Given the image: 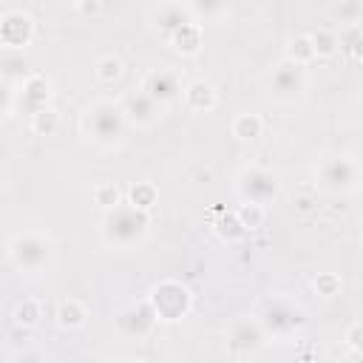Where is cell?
<instances>
[{"mask_svg":"<svg viewBox=\"0 0 363 363\" xmlns=\"http://www.w3.org/2000/svg\"><path fill=\"white\" fill-rule=\"evenodd\" d=\"M3 357H9V354H3V352H0V360H3Z\"/></svg>","mask_w":363,"mask_h":363,"instance_id":"obj_37","label":"cell"},{"mask_svg":"<svg viewBox=\"0 0 363 363\" xmlns=\"http://www.w3.org/2000/svg\"><path fill=\"white\" fill-rule=\"evenodd\" d=\"M284 60H289V62H295V65H303V68H306L309 62H315V51H312L309 34H295V37H289Z\"/></svg>","mask_w":363,"mask_h":363,"instance_id":"obj_27","label":"cell"},{"mask_svg":"<svg viewBox=\"0 0 363 363\" xmlns=\"http://www.w3.org/2000/svg\"><path fill=\"white\" fill-rule=\"evenodd\" d=\"M125 130H128V122H125L122 105L111 99H94L82 111V133L96 147H105V150L119 147L125 142Z\"/></svg>","mask_w":363,"mask_h":363,"instance_id":"obj_2","label":"cell"},{"mask_svg":"<svg viewBox=\"0 0 363 363\" xmlns=\"http://www.w3.org/2000/svg\"><path fill=\"white\" fill-rule=\"evenodd\" d=\"M230 133L238 139V142H252L264 133V119L261 113H252V111H244V113H235L233 122H230Z\"/></svg>","mask_w":363,"mask_h":363,"instance_id":"obj_20","label":"cell"},{"mask_svg":"<svg viewBox=\"0 0 363 363\" xmlns=\"http://www.w3.org/2000/svg\"><path fill=\"white\" fill-rule=\"evenodd\" d=\"M281 193V179L269 167L261 164H247L235 176V196L241 201H255V204H272Z\"/></svg>","mask_w":363,"mask_h":363,"instance_id":"obj_8","label":"cell"},{"mask_svg":"<svg viewBox=\"0 0 363 363\" xmlns=\"http://www.w3.org/2000/svg\"><path fill=\"white\" fill-rule=\"evenodd\" d=\"M184 6L190 11V17L204 26V23H221V20H227L233 0H184Z\"/></svg>","mask_w":363,"mask_h":363,"instance_id":"obj_18","label":"cell"},{"mask_svg":"<svg viewBox=\"0 0 363 363\" xmlns=\"http://www.w3.org/2000/svg\"><path fill=\"white\" fill-rule=\"evenodd\" d=\"M28 74H31V68H28L23 51H9V54L0 57V79H6L9 85L23 82Z\"/></svg>","mask_w":363,"mask_h":363,"instance_id":"obj_22","label":"cell"},{"mask_svg":"<svg viewBox=\"0 0 363 363\" xmlns=\"http://www.w3.org/2000/svg\"><path fill=\"white\" fill-rule=\"evenodd\" d=\"M190 20H193V17H190V11H187V6H184L182 0L162 3L159 9L150 11V23H153V28H156V34H159L162 40H167L176 28H182V26L190 23Z\"/></svg>","mask_w":363,"mask_h":363,"instance_id":"obj_15","label":"cell"},{"mask_svg":"<svg viewBox=\"0 0 363 363\" xmlns=\"http://www.w3.org/2000/svg\"><path fill=\"white\" fill-rule=\"evenodd\" d=\"M312 289H315V295H320L323 301H332V298L340 295L343 281H340L337 272H318V275L312 278Z\"/></svg>","mask_w":363,"mask_h":363,"instance_id":"obj_32","label":"cell"},{"mask_svg":"<svg viewBox=\"0 0 363 363\" xmlns=\"http://www.w3.org/2000/svg\"><path fill=\"white\" fill-rule=\"evenodd\" d=\"M315 187L326 196H349L360 187V162L352 153L323 156L312 170Z\"/></svg>","mask_w":363,"mask_h":363,"instance_id":"obj_3","label":"cell"},{"mask_svg":"<svg viewBox=\"0 0 363 363\" xmlns=\"http://www.w3.org/2000/svg\"><path fill=\"white\" fill-rule=\"evenodd\" d=\"M11 318H14V326H20V329H37L43 320V303L37 298H23L14 306Z\"/></svg>","mask_w":363,"mask_h":363,"instance_id":"obj_24","label":"cell"},{"mask_svg":"<svg viewBox=\"0 0 363 363\" xmlns=\"http://www.w3.org/2000/svg\"><path fill=\"white\" fill-rule=\"evenodd\" d=\"M54 320H57L60 329H65V332H77V329L85 326V320H88V309H85V303L77 301V298H62V301L57 303V309H54Z\"/></svg>","mask_w":363,"mask_h":363,"instance_id":"obj_19","label":"cell"},{"mask_svg":"<svg viewBox=\"0 0 363 363\" xmlns=\"http://www.w3.org/2000/svg\"><path fill=\"white\" fill-rule=\"evenodd\" d=\"M11 102H14V91H11V85L6 79H0V113H9Z\"/></svg>","mask_w":363,"mask_h":363,"instance_id":"obj_36","label":"cell"},{"mask_svg":"<svg viewBox=\"0 0 363 363\" xmlns=\"http://www.w3.org/2000/svg\"><path fill=\"white\" fill-rule=\"evenodd\" d=\"M213 233H216L224 244H238V241H244V238H247V230L241 227V221H238L235 210L221 213V216L213 221Z\"/></svg>","mask_w":363,"mask_h":363,"instance_id":"obj_21","label":"cell"},{"mask_svg":"<svg viewBox=\"0 0 363 363\" xmlns=\"http://www.w3.org/2000/svg\"><path fill=\"white\" fill-rule=\"evenodd\" d=\"M28 128L34 136H54L60 130V113L51 105H45V108L28 113Z\"/></svg>","mask_w":363,"mask_h":363,"instance_id":"obj_25","label":"cell"},{"mask_svg":"<svg viewBox=\"0 0 363 363\" xmlns=\"http://www.w3.org/2000/svg\"><path fill=\"white\" fill-rule=\"evenodd\" d=\"M34 40V20L28 11L11 9L0 17V45L6 51H26Z\"/></svg>","mask_w":363,"mask_h":363,"instance_id":"obj_11","label":"cell"},{"mask_svg":"<svg viewBox=\"0 0 363 363\" xmlns=\"http://www.w3.org/2000/svg\"><path fill=\"white\" fill-rule=\"evenodd\" d=\"M309 43H312V51H315V60H332L340 48H337V31L335 28H315L309 31Z\"/></svg>","mask_w":363,"mask_h":363,"instance_id":"obj_23","label":"cell"},{"mask_svg":"<svg viewBox=\"0 0 363 363\" xmlns=\"http://www.w3.org/2000/svg\"><path fill=\"white\" fill-rule=\"evenodd\" d=\"M91 199H94V204L105 213V210H111V207H116V204L122 201V190H119L113 182H96V184L91 187Z\"/></svg>","mask_w":363,"mask_h":363,"instance_id":"obj_31","label":"cell"},{"mask_svg":"<svg viewBox=\"0 0 363 363\" xmlns=\"http://www.w3.org/2000/svg\"><path fill=\"white\" fill-rule=\"evenodd\" d=\"M164 43H167L176 54H182V57H199V54L204 51V28H201V23L190 20V23H184L182 28H176Z\"/></svg>","mask_w":363,"mask_h":363,"instance_id":"obj_17","label":"cell"},{"mask_svg":"<svg viewBox=\"0 0 363 363\" xmlns=\"http://www.w3.org/2000/svg\"><path fill=\"white\" fill-rule=\"evenodd\" d=\"M150 224H153V218L147 210H139L128 201H119L116 207L105 210L99 235H102V244L111 250H133L147 238Z\"/></svg>","mask_w":363,"mask_h":363,"instance_id":"obj_1","label":"cell"},{"mask_svg":"<svg viewBox=\"0 0 363 363\" xmlns=\"http://www.w3.org/2000/svg\"><path fill=\"white\" fill-rule=\"evenodd\" d=\"M54 244L48 235L37 230L14 233L9 241V261L20 275H43L51 267Z\"/></svg>","mask_w":363,"mask_h":363,"instance_id":"obj_4","label":"cell"},{"mask_svg":"<svg viewBox=\"0 0 363 363\" xmlns=\"http://www.w3.org/2000/svg\"><path fill=\"white\" fill-rule=\"evenodd\" d=\"M332 14L340 20V26H354L363 20V0H337Z\"/></svg>","mask_w":363,"mask_h":363,"instance_id":"obj_33","label":"cell"},{"mask_svg":"<svg viewBox=\"0 0 363 363\" xmlns=\"http://www.w3.org/2000/svg\"><path fill=\"white\" fill-rule=\"evenodd\" d=\"M343 343L352 349V357L357 360L363 354V320H352L343 332Z\"/></svg>","mask_w":363,"mask_h":363,"instance_id":"obj_34","label":"cell"},{"mask_svg":"<svg viewBox=\"0 0 363 363\" xmlns=\"http://www.w3.org/2000/svg\"><path fill=\"white\" fill-rule=\"evenodd\" d=\"M309 88V77L303 65H295L289 60H281L272 65V71L267 74V96L278 105H292L298 99H303Z\"/></svg>","mask_w":363,"mask_h":363,"instance_id":"obj_7","label":"cell"},{"mask_svg":"<svg viewBox=\"0 0 363 363\" xmlns=\"http://www.w3.org/2000/svg\"><path fill=\"white\" fill-rule=\"evenodd\" d=\"M156 323H159V318H156V312L150 309V303L145 298L136 301V303L122 306L113 315V326H116L119 337H125V340H142V337H147L156 329Z\"/></svg>","mask_w":363,"mask_h":363,"instance_id":"obj_10","label":"cell"},{"mask_svg":"<svg viewBox=\"0 0 363 363\" xmlns=\"http://www.w3.org/2000/svg\"><path fill=\"white\" fill-rule=\"evenodd\" d=\"M255 318L261 320L267 337H275V340H286L306 326V309L289 298H281V295L267 298Z\"/></svg>","mask_w":363,"mask_h":363,"instance_id":"obj_5","label":"cell"},{"mask_svg":"<svg viewBox=\"0 0 363 363\" xmlns=\"http://www.w3.org/2000/svg\"><path fill=\"white\" fill-rule=\"evenodd\" d=\"M156 201H159V190H156L153 182H136V184H130V190H128V204H133V207L150 213V210L156 207Z\"/></svg>","mask_w":363,"mask_h":363,"instance_id":"obj_30","label":"cell"},{"mask_svg":"<svg viewBox=\"0 0 363 363\" xmlns=\"http://www.w3.org/2000/svg\"><path fill=\"white\" fill-rule=\"evenodd\" d=\"M145 301L156 312L159 323H176L182 318H187L190 309H193V292H190V286L182 284V281H176V278H164V281L153 284L150 292L145 295Z\"/></svg>","mask_w":363,"mask_h":363,"instance_id":"obj_6","label":"cell"},{"mask_svg":"<svg viewBox=\"0 0 363 363\" xmlns=\"http://www.w3.org/2000/svg\"><path fill=\"white\" fill-rule=\"evenodd\" d=\"M235 216H238L241 227H244L247 235H250V233H255V230L264 227V221H267V207H264V204H255V201H241V204L235 207Z\"/></svg>","mask_w":363,"mask_h":363,"instance_id":"obj_29","label":"cell"},{"mask_svg":"<svg viewBox=\"0 0 363 363\" xmlns=\"http://www.w3.org/2000/svg\"><path fill=\"white\" fill-rule=\"evenodd\" d=\"M182 102L193 113H207L218 105V91L207 79H190L182 85Z\"/></svg>","mask_w":363,"mask_h":363,"instance_id":"obj_16","label":"cell"},{"mask_svg":"<svg viewBox=\"0 0 363 363\" xmlns=\"http://www.w3.org/2000/svg\"><path fill=\"white\" fill-rule=\"evenodd\" d=\"M360 45H363V28H360V23H354V26H340V31H337V48H340V54H346L349 60H360Z\"/></svg>","mask_w":363,"mask_h":363,"instance_id":"obj_26","label":"cell"},{"mask_svg":"<svg viewBox=\"0 0 363 363\" xmlns=\"http://www.w3.org/2000/svg\"><path fill=\"white\" fill-rule=\"evenodd\" d=\"M267 340L269 337L255 315H238L227 326V352L233 357H252L264 349Z\"/></svg>","mask_w":363,"mask_h":363,"instance_id":"obj_9","label":"cell"},{"mask_svg":"<svg viewBox=\"0 0 363 363\" xmlns=\"http://www.w3.org/2000/svg\"><path fill=\"white\" fill-rule=\"evenodd\" d=\"M71 3H74L77 14H82V17H96L102 11V0H71Z\"/></svg>","mask_w":363,"mask_h":363,"instance_id":"obj_35","label":"cell"},{"mask_svg":"<svg viewBox=\"0 0 363 363\" xmlns=\"http://www.w3.org/2000/svg\"><path fill=\"white\" fill-rule=\"evenodd\" d=\"M142 91L156 99L159 105H170L176 99H182V77L176 68L170 65H159V68H150L145 77H142Z\"/></svg>","mask_w":363,"mask_h":363,"instance_id":"obj_12","label":"cell"},{"mask_svg":"<svg viewBox=\"0 0 363 363\" xmlns=\"http://www.w3.org/2000/svg\"><path fill=\"white\" fill-rule=\"evenodd\" d=\"M51 99V79L40 71H31L23 82H17V105L26 113H34L40 108H45Z\"/></svg>","mask_w":363,"mask_h":363,"instance_id":"obj_14","label":"cell"},{"mask_svg":"<svg viewBox=\"0 0 363 363\" xmlns=\"http://www.w3.org/2000/svg\"><path fill=\"white\" fill-rule=\"evenodd\" d=\"M122 74H125V65H122V60H119L116 54H105V57H99V60L94 62V77H96L102 85L119 82Z\"/></svg>","mask_w":363,"mask_h":363,"instance_id":"obj_28","label":"cell"},{"mask_svg":"<svg viewBox=\"0 0 363 363\" xmlns=\"http://www.w3.org/2000/svg\"><path fill=\"white\" fill-rule=\"evenodd\" d=\"M122 113H125V122L139 128V130H147L153 128L162 113H164V105H159L156 99H150L145 91H136V94H128L125 102H122Z\"/></svg>","mask_w":363,"mask_h":363,"instance_id":"obj_13","label":"cell"}]
</instances>
